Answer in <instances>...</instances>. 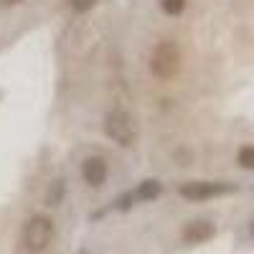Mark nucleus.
<instances>
[{"mask_svg": "<svg viewBox=\"0 0 254 254\" xmlns=\"http://www.w3.org/2000/svg\"><path fill=\"white\" fill-rule=\"evenodd\" d=\"M97 5V0H71V8L74 10H89Z\"/></svg>", "mask_w": 254, "mask_h": 254, "instance_id": "nucleus-11", "label": "nucleus"}, {"mask_svg": "<svg viewBox=\"0 0 254 254\" xmlns=\"http://www.w3.org/2000/svg\"><path fill=\"white\" fill-rule=\"evenodd\" d=\"M249 234H252V239H254V221L249 224Z\"/></svg>", "mask_w": 254, "mask_h": 254, "instance_id": "nucleus-13", "label": "nucleus"}, {"mask_svg": "<svg viewBox=\"0 0 254 254\" xmlns=\"http://www.w3.org/2000/svg\"><path fill=\"white\" fill-rule=\"evenodd\" d=\"M3 5H13V3H18V0H0Z\"/></svg>", "mask_w": 254, "mask_h": 254, "instance_id": "nucleus-12", "label": "nucleus"}, {"mask_svg": "<svg viewBox=\"0 0 254 254\" xmlns=\"http://www.w3.org/2000/svg\"><path fill=\"white\" fill-rule=\"evenodd\" d=\"M54 221L49 219V216H33V219H28V224H26V229H23V247H26V252H31V254H44L49 247H51V242H54Z\"/></svg>", "mask_w": 254, "mask_h": 254, "instance_id": "nucleus-2", "label": "nucleus"}, {"mask_svg": "<svg viewBox=\"0 0 254 254\" xmlns=\"http://www.w3.org/2000/svg\"><path fill=\"white\" fill-rule=\"evenodd\" d=\"M229 186L226 183H211V181H190L181 186V196L188 201H208V198H216L229 193Z\"/></svg>", "mask_w": 254, "mask_h": 254, "instance_id": "nucleus-4", "label": "nucleus"}, {"mask_svg": "<svg viewBox=\"0 0 254 254\" xmlns=\"http://www.w3.org/2000/svg\"><path fill=\"white\" fill-rule=\"evenodd\" d=\"M66 193V181H54V186H51V193H49V201H51V206H56L59 203V198Z\"/></svg>", "mask_w": 254, "mask_h": 254, "instance_id": "nucleus-10", "label": "nucleus"}, {"mask_svg": "<svg viewBox=\"0 0 254 254\" xmlns=\"http://www.w3.org/2000/svg\"><path fill=\"white\" fill-rule=\"evenodd\" d=\"M104 132L107 137L122 147H130L137 140V125L132 120V115H127L125 110H112L104 115Z\"/></svg>", "mask_w": 254, "mask_h": 254, "instance_id": "nucleus-1", "label": "nucleus"}, {"mask_svg": "<svg viewBox=\"0 0 254 254\" xmlns=\"http://www.w3.org/2000/svg\"><path fill=\"white\" fill-rule=\"evenodd\" d=\"M181 49L173 44V41H163V44L155 46L153 59H150V71L155 74V79L168 81L173 79L181 71Z\"/></svg>", "mask_w": 254, "mask_h": 254, "instance_id": "nucleus-3", "label": "nucleus"}, {"mask_svg": "<svg viewBox=\"0 0 254 254\" xmlns=\"http://www.w3.org/2000/svg\"><path fill=\"white\" fill-rule=\"evenodd\" d=\"M239 165L247 168V171H254V147L252 145H244L239 150Z\"/></svg>", "mask_w": 254, "mask_h": 254, "instance_id": "nucleus-8", "label": "nucleus"}, {"mask_svg": "<svg viewBox=\"0 0 254 254\" xmlns=\"http://www.w3.org/2000/svg\"><path fill=\"white\" fill-rule=\"evenodd\" d=\"M214 234H216V226H214V224L206 221V219H196V221L186 224V229H183V242H186V244H203V242H208Z\"/></svg>", "mask_w": 254, "mask_h": 254, "instance_id": "nucleus-5", "label": "nucleus"}, {"mask_svg": "<svg viewBox=\"0 0 254 254\" xmlns=\"http://www.w3.org/2000/svg\"><path fill=\"white\" fill-rule=\"evenodd\" d=\"M160 5L168 15H181L186 10V0H160Z\"/></svg>", "mask_w": 254, "mask_h": 254, "instance_id": "nucleus-9", "label": "nucleus"}, {"mask_svg": "<svg viewBox=\"0 0 254 254\" xmlns=\"http://www.w3.org/2000/svg\"><path fill=\"white\" fill-rule=\"evenodd\" d=\"M81 176L92 188H99L107 181V160L104 158H87L81 165Z\"/></svg>", "mask_w": 254, "mask_h": 254, "instance_id": "nucleus-6", "label": "nucleus"}, {"mask_svg": "<svg viewBox=\"0 0 254 254\" xmlns=\"http://www.w3.org/2000/svg\"><path fill=\"white\" fill-rule=\"evenodd\" d=\"M135 196H137L140 201H153V198H158V196H160V183H158V181H142L140 188L135 190Z\"/></svg>", "mask_w": 254, "mask_h": 254, "instance_id": "nucleus-7", "label": "nucleus"}]
</instances>
